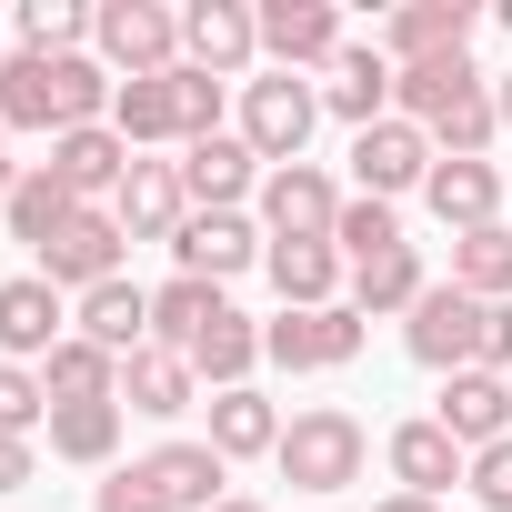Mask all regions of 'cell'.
I'll return each mask as SVG.
<instances>
[{
  "label": "cell",
  "instance_id": "26",
  "mask_svg": "<svg viewBox=\"0 0 512 512\" xmlns=\"http://www.w3.org/2000/svg\"><path fill=\"white\" fill-rule=\"evenodd\" d=\"M191 382H201V372H191L181 352H161V342H151V352H131V362H121V412L181 422V412H191Z\"/></svg>",
  "mask_w": 512,
  "mask_h": 512
},
{
  "label": "cell",
  "instance_id": "43",
  "mask_svg": "<svg viewBox=\"0 0 512 512\" xmlns=\"http://www.w3.org/2000/svg\"><path fill=\"white\" fill-rule=\"evenodd\" d=\"M21 482H31V442L0 432V492H21Z\"/></svg>",
  "mask_w": 512,
  "mask_h": 512
},
{
  "label": "cell",
  "instance_id": "7",
  "mask_svg": "<svg viewBox=\"0 0 512 512\" xmlns=\"http://www.w3.org/2000/svg\"><path fill=\"white\" fill-rule=\"evenodd\" d=\"M262 231H272V241H332V231H342V191H332V171H312V161L262 171Z\"/></svg>",
  "mask_w": 512,
  "mask_h": 512
},
{
  "label": "cell",
  "instance_id": "29",
  "mask_svg": "<svg viewBox=\"0 0 512 512\" xmlns=\"http://www.w3.org/2000/svg\"><path fill=\"white\" fill-rule=\"evenodd\" d=\"M221 312H231V302H221V282H191V272H181V282H161V292H151V342H161V352H191Z\"/></svg>",
  "mask_w": 512,
  "mask_h": 512
},
{
  "label": "cell",
  "instance_id": "33",
  "mask_svg": "<svg viewBox=\"0 0 512 512\" xmlns=\"http://www.w3.org/2000/svg\"><path fill=\"white\" fill-rule=\"evenodd\" d=\"M452 282H462L472 302H512V231H502V221H482V231L452 241Z\"/></svg>",
  "mask_w": 512,
  "mask_h": 512
},
{
  "label": "cell",
  "instance_id": "2",
  "mask_svg": "<svg viewBox=\"0 0 512 512\" xmlns=\"http://www.w3.org/2000/svg\"><path fill=\"white\" fill-rule=\"evenodd\" d=\"M362 452H372L362 422L322 402V412H292V422H282V452H272V462H282V482H302V492H352V482H362Z\"/></svg>",
  "mask_w": 512,
  "mask_h": 512
},
{
  "label": "cell",
  "instance_id": "36",
  "mask_svg": "<svg viewBox=\"0 0 512 512\" xmlns=\"http://www.w3.org/2000/svg\"><path fill=\"white\" fill-rule=\"evenodd\" d=\"M21 51H41V61H61V51H81V31H91V11H71V0H21Z\"/></svg>",
  "mask_w": 512,
  "mask_h": 512
},
{
  "label": "cell",
  "instance_id": "37",
  "mask_svg": "<svg viewBox=\"0 0 512 512\" xmlns=\"http://www.w3.org/2000/svg\"><path fill=\"white\" fill-rule=\"evenodd\" d=\"M332 251H342V262L402 251V221H392V201H342V231H332Z\"/></svg>",
  "mask_w": 512,
  "mask_h": 512
},
{
  "label": "cell",
  "instance_id": "39",
  "mask_svg": "<svg viewBox=\"0 0 512 512\" xmlns=\"http://www.w3.org/2000/svg\"><path fill=\"white\" fill-rule=\"evenodd\" d=\"M171 91H181V141H211V131H221V81L181 61V71H171Z\"/></svg>",
  "mask_w": 512,
  "mask_h": 512
},
{
  "label": "cell",
  "instance_id": "15",
  "mask_svg": "<svg viewBox=\"0 0 512 512\" xmlns=\"http://www.w3.org/2000/svg\"><path fill=\"white\" fill-rule=\"evenodd\" d=\"M251 171H262V151H251L241 131H211V141L181 151V191H191V211H241Z\"/></svg>",
  "mask_w": 512,
  "mask_h": 512
},
{
  "label": "cell",
  "instance_id": "1",
  "mask_svg": "<svg viewBox=\"0 0 512 512\" xmlns=\"http://www.w3.org/2000/svg\"><path fill=\"white\" fill-rule=\"evenodd\" d=\"M91 51L121 81H161V71H181V11H161V0H101L91 11Z\"/></svg>",
  "mask_w": 512,
  "mask_h": 512
},
{
  "label": "cell",
  "instance_id": "17",
  "mask_svg": "<svg viewBox=\"0 0 512 512\" xmlns=\"http://www.w3.org/2000/svg\"><path fill=\"white\" fill-rule=\"evenodd\" d=\"M141 472H151V492H161L171 512H221V502H231V492H221V482H231V462H221L211 442H161Z\"/></svg>",
  "mask_w": 512,
  "mask_h": 512
},
{
  "label": "cell",
  "instance_id": "14",
  "mask_svg": "<svg viewBox=\"0 0 512 512\" xmlns=\"http://www.w3.org/2000/svg\"><path fill=\"white\" fill-rule=\"evenodd\" d=\"M462 452H492L502 432H512V372H452L442 382V412H432Z\"/></svg>",
  "mask_w": 512,
  "mask_h": 512
},
{
  "label": "cell",
  "instance_id": "8",
  "mask_svg": "<svg viewBox=\"0 0 512 512\" xmlns=\"http://www.w3.org/2000/svg\"><path fill=\"white\" fill-rule=\"evenodd\" d=\"M262 352H272L282 372H332V362L362 352V312H352V302H332V312H282V322H262Z\"/></svg>",
  "mask_w": 512,
  "mask_h": 512
},
{
  "label": "cell",
  "instance_id": "16",
  "mask_svg": "<svg viewBox=\"0 0 512 512\" xmlns=\"http://www.w3.org/2000/svg\"><path fill=\"white\" fill-rule=\"evenodd\" d=\"M121 231L131 241H171L181 221H191V191H181V161H131V181H121Z\"/></svg>",
  "mask_w": 512,
  "mask_h": 512
},
{
  "label": "cell",
  "instance_id": "24",
  "mask_svg": "<svg viewBox=\"0 0 512 512\" xmlns=\"http://www.w3.org/2000/svg\"><path fill=\"white\" fill-rule=\"evenodd\" d=\"M81 342H101V352H151V292H131V282H101V292H81Z\"/></svg>",
  "mask_w": 512,
  "mask_h": 512
},
{
  "label": "cell",
  "instance_id": "18",
  "mask_svg": "<svg viewBox=\"0 0 512 512\" xmlns=\"http://www.w3.org/2000/svg\"><path fill=\"white\" fill-rule=\"evenodd\" d=\"M392 71H412V61H452V51H472V0H412V11H392Z\"/></svg>",
  "mask_w": 512,
  "mask_h": 512
},
{
  "label": "cell",
  "instance_id": "35",
  "mask_svg": "<svg viewBox=\"0 0 512 512\" xmlns=\"http://www.w3.org/2000/svg\"><path fill=\"white\" fill-rule=\"evenodd\" d=\"M51 452H61V462H111V452H121V402H71V412H51Z\"/></svg>",
  "mask_w": 512,
  "mask_h": 512
},
{
  "label": "cell",
  "instance_id": "45",
  "mask_svg": "<svg viewBox=\"0 0 512 512\" xmlns=\"http://www.w3.org/2000/svg\"><path fill=\"white\" fill-rule=\"evenodd\" d=\"M492 111H502V131H512V71H502V91H492Z\"/></svg>",
  "mask_w": 512,
  "mask_h": 512
},
{
  "label": "cell",
  "instance_id": "13",
  "mask_svg": "<svg viewBox=\"0 0 512 512\" xmlns=\"http://www.w3.org/2000/svg\"><path fill=\"white\" fill-rule=\"evenodd\" d=\"M131 161H141V151H131L111 121H91V131H61V141H51V171H61V191H71V201H121Z\"/></svg>",
  "mask_w": 512,
  "mask_h": 512
},
{
  "label": "cell",
  "instance_id": "12",
  "mask_svg": "<svg viewBox=\"0 0 512 512\" xmlns=\"http://www.w3.org/2000/svg\"><path fill=\"white\" fill-rule=\"evenodd\" d=\"M171 251H181V272L191 282H231V272H251V262H262V231H251L241 211H191L181 231H171Z\"/></svg>",
  "mask_w": 512,
  "mask_h": 512
},
{
  "label": "cell",
  "instance_id": "46",
  "mask_svg": "<svg viewBox=\"0 0 512 512\" xmlns=\"http://www.w3.org/2000/svg\"><path fill=\"white\" fill-rule=\"evenodd\" d=\"M11 181H21V171H11V161H0V211H11Z\"/></svg>",
  "mask_w": 512,
  "mask_h": 512
},
{
  "label": "cell",
  "instance_id": "31",
  "mask_svg": "<svg viewBox=\"0 0 512 512\" xmlns=\"http://www.w3.org/2000/svg\"><path fill=\"white\" fill-rule=\"evenodd\" d=\"M432 282H422V251L402 241V251H372V262H352V312L372 322V312H412Z\"/></svg>",
  "mask_w": 512,
  "mask_h": 512
},
{
  "label": "cell",
  "instance_id": "11",
  "mask_svg": "<svg viewBox=\"0 0 512 512\" xmlns=\"http://www.w3.org/2000/svg\"><path fill=\"white\" fill-rule=\"evenodd\" d=\"M262 51L302 81V71H332L342 61V11H332V0H272V11H262Z\"/></svg>",
  "mask_w": 512,
  "mask_h": 512
},
{
  "label": "cell",
  "instance_id": "23",
  "mask_svg": "<svg viewBox=\"0 0 512 512\" xmlns=\"http://www.w3.org/2000/svg\"><path fill=\"white\" fill-rule=\"evenodd\" d=\"M422 201H432V221L462 241V231H482L492 221V201H502V181H492V161H432V181H422Z\"/></svg>",
  "mask_w": 512,
  "mask_h": 512
},
{
  "label": "cell",
  "instance_id": "10",
  "mask_svg": "<svg viewBox=\"0 0 512 512\" xmlns=\"http://www.w3.org/2000/svg\"><path fill=\"white\" fill-rule=\"evenodd\" d=\"M61 342H71V312H61V292L41 272L0 282V362H51Z\"/></svg>",
  "mask_w": 512,
  "mask_h": 512
},
{
  "label": "cell",
  "instance_id": "47",
  "mask_svg": "<svg viewBox=\"0 0 512 512\" xmlns=\"http://www.w3.org/2000/svg\"><path fill=\"white\" fill-rule=\"evenodd\" d=\"M221 512H262V502H241V492H231V502H221Z\"/></svg>",
  "mask_w": 512,
  "mask_h": 512
},
{
  "label": "cell",
  "instance_id": "34",
  "mask_svg": "<svg viewBox=\"0 0 512 512\" xmlns=\"http://www.w3.org/2000/svg\"><path fill=\"white\" fill-rule=\"evenodd\" d=\"M181 362H191L201 382H221V392H241V372H251V362H262V332H251L241 312H221V322H211V332H201V342H191Z\"/></svg>",
  "mask_w": 512,
  "mask_h": 512
},
{
  "label": "cell",
  "instance_id": "44",
  "mask_svg": "<svg viewBox=\"0 0 512 512\" xmlns=\"http://www.w3.org/2000/svg\"><path fill=\"white\" fill-rule=\"evenodd\" d=\"M372 512H442V502H422V492H392V502H372Z\"/></svg>",
  "mask_w": 512,
  "mask_h": 512
},
{
  "label": "cell",
  "instance_id": "38",
  "mask_svg": "<svg viewBox=\"0 0 512 512\" xmlns=\"http://www.w3.org/2000/svg\"><path fill=\"white\" fill-rule=\"evenodd\" d=\"M31 422H51L41 372H31V362H0V432H11V442H31Z\"/></svg>",
  "mask_w": 512,
  "mask_h": 512
},
{
  "label": "cell",
  "instance_id": "32",
  "mask_svg": "<svg viewBox=\"0 0 512 512\" xmlns=\"http://www.w3.org/2000/svg\"><path fill=\"white\" fill-rule=\"evenodd\" d=\"M111 131H121L131 151H161V141H181V91H171V71H161V81H121V101H111Z\"/></svg>",
  "mask_w": 512,
  "mask_h": 512
},
{
  "label": "cell",
  "instance_id": "25",
  "mask_svg": "<svg viewBox=\"0 0 512 512\" xmlns=\"http://www.w3.org/2000/svg\"><path fill=\"white\" fill-rule=\"evenodd\" d=\"M41 392H51V412H71V402H121V352H101V342H61L51 362H41Z\"/></svg>",
  "mask_w": 512,
  "mask_h": 512
},
{
  "label": "cell",
  "instance_id": "22",
  "mask_svg": "<svg viewBox=\"0 0 512 512\" xmlns=\"http://www.w3.org/2000/svg\"><path fill=\"white\" fill-rule=\"evenodd\" d=\"M462 101H482V71H472V51H452V61H412V71H402V121H412V131L452 121Z\"/></svg>",
  "mask_w": 512,
  "mask_h": 512
},
{
  "label": "cell",
  "instance_id": "28",
  "mask_svg": "<svg viewBox=\"0 0 512 512\" xmlns=\"http://www.w3.org/2000/svg\"><path fill=\"white\" fill-rule=\"evenodd\" d=\"M71 211H81V201L61 191V171H51V161H31V171L11 181V211H0V221H11V241H31V251H51V241L71 231Z\"/></svg>",
  "mask_w": 512,
  "mask_h": 512
},
{
  "label": "cell",
  "instance_id": "5",
  "mask_svg": "<svg viewBox=\"0 0 512 512\" xmlns=\"http://www.w3.org/2000/svg\"><path fill=\"white\" fill-rule=\"evenodd\" d=\"M121 241H131V231H121V211H111V201H81V211H71V231L41 251V282H51V292H61V282H71V292L121 282Z\"/></svg>",
  "mask_w": 512,
  "mask_h": 512
},
{
  "label": "cell",
  "instance_id": "40",
  "mask_svg": "<svg viewBox=\"0 0 512 512\" xmlns=\"http://www.w3.org/2000/svg\"><path fill=\"white\" fill-rule=\"evenodd\" d=\"M462 482H472V502H482V512H512V432H502L492 452H472V472H462Z\"/></svg>",
  "mask_w": 512,
  "mask_h": 512
},
{
  "label": "cell",
  "instance_id": "4",
  "mask_svg": "<svg viewBox=\"0 0 512 512\" xmlns=\"http://www.w3.org/2000/svg\"><path fill=\"white\" fill-rule=\"evenodd\" d=\"M312 121H322V91H312V81H292V71H272V81H251V91H241V141L262 151L272 171H292V161H302Z\"/></svg>",
  "mask_w": 512,
  "mask_h": 512
},
{
  "label": "cell",
  "instance_id": "49",
  "mask_svg": "<svg viewBox=\"0 0 512 512\" xmlns=\"http://www.w3.org/2000/svg\"><path fill=\"white\" fill-rule=\"evenodd\" d=\"M502 31H512V0H502Z\"/></svg>",
  "mask_w": 512,
  "mask_h": 512
},
{
  "label": "cell",
  "instance_id": "21",
  "mask_svg": "<svg viewBox=\"0 0 512 512\" xmlns=\"http://www.w3.org/2000/svg\"><path fill=\"white\" fill-rule=\"evenodd\" d=\"M262 262H272V292H282V312H332V292H342V272H352L332 241H272Z\"/></svg>",
  "mask_w": 512,
  "mask_h": 512
},
{
  "label": "cell",
  "instance_id": "41",
  "mask_svg": "<svg viewBox=\"0 0 512 512\" xmlns=\"http://www.w3.org/2000/svg\"><path fill=\"white\" fill-rule=\"evenodd\" d=\"M91 512H171V502H161V492H151V472L131 462V472H111V482H101V502H91Z\"/></svg>",
  "mask_w": 512,
  "mask_h": 512
},
{
  "label": "cell",
  "instance_id": "27",
  "mask_svg": "<svg viewBox=\"0 0 512 512\" xmlns=\"http://www.w3.org/2000/svg\"><path fill=\"white\" fill-rule=\"evenodd\" d=\"M0 131H51L61 141V71L41 51H11V71H0Z\"/></svg>",
  "mask_w": 512,
  "mask_h": 512
},
{
  "label": "cell",
  "instance_id": "48",
  "mask_svg": "<svg viewBox=\"0 0 512 512\" xmlns=\"http://www.w3.org/2000/svg\"><path fill=\"white\" fill-rule=\"evenodd\" d=\"M0 71H11V41H0Z\"/></svg>",
  "mask_w": 512,
  "mask_h": 512
},
{
  "label": "cell",
  "instance_id": "9",
  "mask_svg": "<svg viewBox=\"0 0 512 512\" xmlns=\"http://www.w3.org/2000/svg\"><path fill=\"white\" fill-rule=\"evenodd\" d=\"M251 51H262V11H241V0H191L181 11V61L191 71L231 81V71H251Z\"/></svg>",
  "mask_w": 512,
  "mask_h": 512
},
{
  "label": "cell",
  "instance_id": "30",
  "mask_svg": "<svg viewBox=\"0 0 512 512\" xmlns=\"http://www.w3.org/2000/svg\"><path fill=\"white\" fill-rule=\"evenodd\" d=\"M211 452H221V462L282 452V412H272L262 392H251V382H241V392H221V402H211Z\"/></svg>",
  "mask_w": 512,
  "mask_h": 512
},
{
  "label": "cell",
  "instance_id": "6",
  "mask_svg": "<svg viewBox=\"0 0 512 512\" xmlns=\"http://www.w3.org/2000/svg\"><path fill=\"white\" fill-rule=\"evenodd\" d=\"M352 181H362V201H402V191H422V181H432V131H412L402 111L372 121V131H352Z\"/></svg>",
  "mask_w": 512,
  "mask_h": 512
},
{
  "label": "cell",
  "instance_id": "20",
  "mask_svg": "<svg viewBox=\"0 0 512 512\" xmlns=\"http://www.w3.org/2000/svg\"><path fill=\"white\" fill-rule=\"evenodd\" d=\"M462 472H472V452H462V442H452L442 422H402V432H392V482H402V492L442 502V492H452Z\"/></svg>",
  "mask_w": 512,
  "mask_h": 512
},
{
  "label": "cell",
  "instance_id": "42",
  "mask_svg": "<svg viewBox=\"0 0 512 512\" xmlns=\"http://www.w3.org/2000/svg\"><path fill=\"white\" fill-rule=\"evenodd\" d=\"M472 372H512V302L482 312V362H472Z\"/></svg>",
  "mask_w": 512,
  "mask_h": 512
},
{
  "label": "cell",
  "instance_id": "3",
  "mask_svg": "<svg viewBox=\"0 0 512 512\" xmlns=\"http://www.w3.org/2000/svg\"><path fill=\"white\" fill-rule=\"evenodd\" d=\"M482 312H492V302H472L462 282H432V292L412 302V322H402L412 362H432L442 382H452V372H472V362H482Z\"/></svg>",
  "mask_w": 512,
  "mask_h": 512
},
{
  "label": "cell",
  "instance_id": "19",
  "mask_svg": "<svg viewBox=\"0 0 512 512\" xmlns=\"http://www.w3.org/2000/svg\"><path fill=\"white\" fill-rule=\"evenodd\" d=\"M392 91H402L392 51H342L332 81H322V111H342L352 131H372V121H392Z\"/></svg>",
  "mask_w": 512,
  "mask_h": 512
}]
</instances>
